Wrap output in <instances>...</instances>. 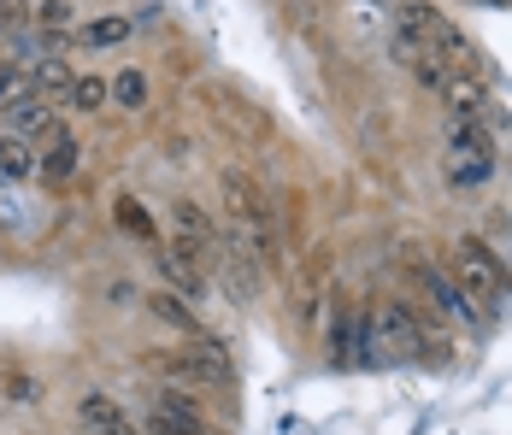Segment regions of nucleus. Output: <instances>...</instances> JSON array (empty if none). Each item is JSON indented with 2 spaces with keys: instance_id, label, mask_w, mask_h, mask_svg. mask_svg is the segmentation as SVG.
I'll return each instance as SVG.
<instances>
[{
  "instance_id": "nucleus-1",
  "label": "nucleus",
  "mask_w": 512,
  "mask_h": 435,
  "mask_svg": "<svg viewBox=\"0 0 512 435\" xmlns=\"http://www.w3.org/2000/svg\"><path fill=\"white\" fill-rule=\"evenodd\" d=\"M401 36L418 42L424 53H436L448 71H460V77H483V53L471 48V42H465V30H454L436 6H418V0L401 6Z\"/></svg>"
},
{
  "instance_id": "nucleus-2",
  "label": "nucleus",
  "mask_w": 512,
  "mask_h": 435,
  "mask_svg": "<svg viewBox=\"0 0 512 435\" xmlns=\"http://www.w3.org/2000/svg\"><path fill=\"white\" fill-rule=\"evenodd\" d=\"M224 212H230V230L254 247L259 259L277 253V212L242 171H224Z\"/></svg>"
},
{
  "instance_id": "nucleus-3",
  "label": "nucleus",
  "mask_w": 512,
  "mask_h": 435,
  "mask_svg": "<svg viewBox=\"0 0 512 435\" xmlns=\"http://www.w3.org/2000/svg\"><path fill=\"white\" fill-rule=\"evenodd\" d=\"M424 341H436L424 330V318L412 312L407 300H383L371 312V359H418Z\"/></svg>"
},
{
  "instance_id": "nucleus-4",
  "label": "nucleus",
  "mask_w": 512,
  "mask_h": 435,
  "mask_svg": "<svg viewBox=\"0 0 512 435\" xmlns=\"http://www.w3.org/2000/svg\"><path fill=\"white\" fill-rule=\"evenodd\" d=\"M454 271H460V289L465 294H483V300H507L512 283H507V265L495 259L489 242H454Z\"/></svg>"
},
{
  "instance_id": "nucleus-5",
  "label": "nucleus",
  "mask_w": 512,
  "mask_h": 435,
  "mask_svg": "<svg viewBox=\"0 0 512 435\" xmlns=\"http://www.w3.org/2000/svg\"><path fill=\"white\" fill-rule=\"evenodd\" d=\"M407 265H412V277L424 283V300H430L442 318H454V324H477V294H465L460 277H448L436 259H418V253H412Z\"/></svg>"
},
{
  "instance_id": "nucleus-6",
  "label": "nucleus",
  "mask_w": 512,
  "mask_h": 435,
  "mask_svg": "<svg viewBox=\"0 0 512 435\" xmlns=\"http://www.w3.org/2000/svg\"><path fill=\"white\" fill-rule=\"evenodd\" d=\"M330 365H371V312H359V306H336V318H330Z\"/></svg>"
},
{
  "instance_id": "nucleus-7",
  "label": "nucleus",
  "mask_w": 512,
  "mask_h": 435,
  "mask_svg": "<svg viewBox=\"0 0 512 435\" xmlns=\"http://www.w3.org/2000/svg\"><path fill=\"white\" fill-rule=\"evenodd\" d=\"M212 259L224 265V283L242 294V300H248V294H259V265H265V259H259V253L242 242L236 230H230V236H218V253H212Z\"/></svg>"
},
{
  "instance_id": "nucleus-8",
  "label": "nucleus",
  "mask_w": 512,
  "mask_h": 435,
  "mask_svg": "<svg viewBox=\"0 0 512 435\" xmlns=\"http://www.w3.org/2000/svg\"><path fill=\"white\" fill-rule=\"evenodd\" d=\"M77 424H83L89 435H142L136 418H130L112 394H101V388H89V394L77 400Z\"/></svg>"
},
{
  "instance_id": "nucleus-9",
  "label": "nucleus",
  "mask_w": 512,
  "mask_h": 435,
  "mask_svg": "<svg viewBox=\"0 0 512 435\" xmlns=\"http://www.w3.org/2000/svg\"><path fill=\"white\" fill-rule=\"evenodd\" d=\"M448 153H454L460 165H489V171H495V136H489V124L454 118V124H448Z\"/></svg>"
},
{
  "instance_id": "nucleus-10",
  "label": "nucleus",
  "mask_w": 512,
  "mask_h": 435,
  "mask_svg": "<svg viewBox=\"0 0 512 435\" xmlns=\"http://www.w3.org/2000/svg\"><path fill=\"white\" fill-rule=\"evenodd\" d=\"M442 100L454 106V118H471V124H489V106H495V100H489V89H483V77H460V71L448 77Z\"/></svg>"
},
{
  "instance_id": "nucleus-11",
  "label": "nucleus",
  "mask_w": 512,
  "mask_h": 435,
  "mask_svg": "<svg viewBox=\"0 0 512 435\" xmlns=\"http://www.w3.org/2000/svg\"><path fill=\"white\" fill-rule=\"evenodd\" d=\"M77 153H83V147L71 142V136H65V124H59L53 136H42V165H36V171H42L48 183H65V177L77 171Z\"/></svg>"
},
{
  "instance_id": "nucleus-12",
  "label": "nucleus",
  "mask_w": 512,
  "mask_h": 435,
  "mask_svg": "<svg viewBox=\"0 0 512 435\" xmlns=\"http://www.w3.org/2000/svg\"><path fill=\"white\" fill-rule=\"evenodd\" d=\"M171 218H177V236H189V242H201L206 253H218V230L206 224V212H201V206L177 200V212H171Z\"/></svg>"
},
{
  "instance_id": "nucleus-13",
  "label": "nucleus",
  "mask_w": 512,
  "mask_h": 435,
  "mask_svg": "<svg viewBox=\"0 0 512 435\" xmlns=\"http://www.w3.org/2000/svg\"><path fill=\"white\" fill-rule=\"evenodd\" d=\"M130 30H136L130 18H95V24L77 30V42L83 48H118V42H130Z\"/></svg>"
},
{
  "instance_id": "nucleus-14",
  "label": "nucleus",
  "mask_w": 512,
  "mask_h": 435,
  "mask_svg": "<svg viewBox=\"0 0 512 435\" xmlns=\"http://www.w3.org/2000/svg\"><path fill=\"white\" fill-rule=\"evenodd\" d=\"M148 312L165 318L171 330H183V336H195V330H201V324H195V306H183L177 294H148Z\"/></svg>"
},
{
  "instance_id": "nucleus-15",
  "label": "nucleus",
  "mask_w": 512,
  "mask_h": 435,
  "mask_svg": "<svg viewBox=\"0 0 512 435\" xmlns=\"http://www.w3.org/2000/svg\"><path fill=\"white\" fill-rule=\"evenodd\" d=\"M65 100H71V112H101L106 100H112V89H106L101 77H71Z\"/></svg>"
},
{
  "instance_id": "nucleus-16",
  "label": "nucleus",
  "mask_w": 512,
  "mask_h": 435,
  "mask_svg": "<svg viewBox=\"0 0 512 435\" xmlns=\"http://www.w3.org/2000/svg\"><path fill=\"white\" fill-rule=\"evenodd\" d=\"M106 89H112V100H118L124 112H142V106H148V77H142V71H118Z\"/></svg>"
},
{
  "instance_id": "nucleus-17",
  "label": "nucleus",
  "mask_w": 512,
  "mask_h": 435,
  "mask_svg": "<svg viewBox=\"0 0 512 435\" xmlns=\"http://www.w3.org/2000/svg\"><path fill=\"white\" fill-rule=\"evenodd\" d=\"M154 435H206V418H171V412H148Z\"/></svg>"
},
{
  "instance_id": "nucleus-18",
  "label": "nucleus",
  "mask_w": 512,
  "mask_h": 435,
  "mask_svg": "<svg viewBox=\"0 0 512 435\" xmlns=\"http://www.w3.org/2000/svg\"><path fill=\"white\" fill-rule=\"evenodd\" d=\"M489 177H495L489 165H460V159H448V183H454V189H483Z\"/></svg>"
},
{
  "instance_id": "nucleus-19",
  "label": "nucleus",
  "mask_w": 512,
  "mask_h": 435,
  "mask_svg": "<svg viewBox=\"0 0 512 435\" xmlns=\"http://www.w3.org/2000/svg\"><path fill=\"white\" fill-rule=\"evenodd\" d=\"M36 24L53 30V36H59V30H71V0H42V6H36Z\"/></svg>"
},
{
  "instance_id": "nucleus-20",
  "label": "nucleus",
  "mask_w": 512,
  "mask_h": 435,
  "mask_svg": "<svg viewBox=\"0 0 512 435\" xmlns=\"http://www.w3.org/2000/svg\"><path fill=\"white\" fill-rule=\"evenodd\" d=\"M0 165L24 177V171H30V147H24V142H0Z\"/></svg>"
},
{
  "instance_id": "nucleus-21",
  "label": "nucleus",
  "mask_w": 512,
  "mask_h": 435,
  "mask_svg": "<svg viewBox=\"0 0 512 435\" xmlns=\"http://www.w3.org/2000/svg\"><path fill=\"white\" fill-rule=\"evenodd\" d=\"M30 24V6L24 0H0V30H24Z\"/></svg>"
},
{
  "instance_id": "nucleus-22",
  "label": "nucleus",
  "mask_w": 512,
  "mask_h": 435,
  "mask_svg": "<svg viewBox=\"0 0 512 435\" xmlns=\"http://www.w3.org/2000/svg\"><path fill=\"white\" fill-rule=\"evenodd\" d=\"M6 394H12V400H36V394H42V388L30 383V377H24V371H12V377H6Z\"/></svg>"
},
{
  "instance_id": "nucleus-23",
  "label": "nucleus",
  "mask_w": 512,
  "mask_h": 435,
  "mask_svg": "<svg viewBox=\"0 0 512 435\" xmlns=\"http://www.w3.org/2000/svg\"><path fill=\"white\" fill-rule=\"evenodd\" d=\"M118 224H124V230H142V236H148V212H136V206H118Z\"/></svg>"
}]
</instances>
